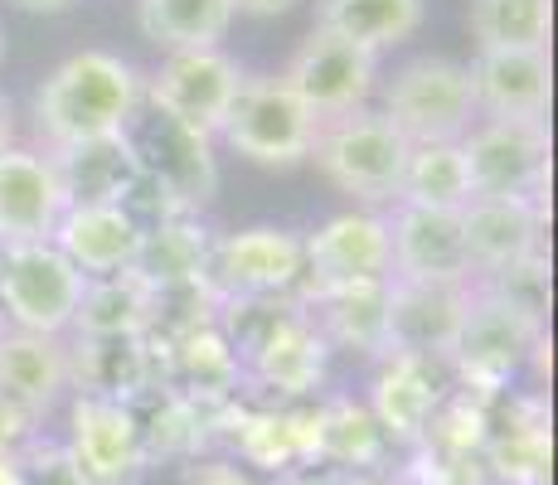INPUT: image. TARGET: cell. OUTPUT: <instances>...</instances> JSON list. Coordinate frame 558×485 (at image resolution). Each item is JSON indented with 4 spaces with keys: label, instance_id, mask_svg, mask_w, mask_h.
Wrapping results in <instances>:
<instances>
[{
    "label": "cell",
    "instance_id": "cell-22",
    "mask_svg": "<svg viewBox=\"0 0 558 485\" xmlns=\"http://www.w3.org/2000/svg\"><path fill=\"white\" fill-rule=\"evenodd\" d=\"M142 239H146V229L122 204H69L49 243L83 277H112V272H132L136 267Z\"/></svg>",
    "mask_w": 558,
    "mask_h": 485
},
{
    "label": "cell",
    "instance_id": "cell-31",
    "mask_svg": "<svg viewBox=\"0 0 558 485\" xmlns=\"http://www.w3.org/2000/svg\"><path fill=\"white\" fill-rule=\"evenodd\" d=\"M136 20L142 35L170 53L219 49L233 25V0H136Z\"/></svg>",
    "mask_w": 558,
    "mask_h": 485
},
{
    "label": "cell",
    "instance_id": "cell-29",
    "mask_svg": "<svg viewBox=\"0 0 558 485\" xmlns=\"http://www.w3.org/2000/svg\"><path fill=\"white\" fill-rule=\"evenodd\" d=\"M389 457V437L379 433L374 413L355 398H316V466L340 471H379Z\"/></svg>",
    "mask_w": 558,
    "mask_h": 485
},
{
    "label": "cell",
    "instance_id": "cell-32",
    "mask_svg": "<svg viewBox=\"0 0 558 485\" xmlns=\"http://www.w3.org/2000/svg\"><path fill=\"white\" fill-rule=\"evenodd\" d=\"M471 39L506 53H549L554 29V0H471L466 5Z\"/></svg>",
    "mask_w": 558,
    "mask_h": 485
},
{
    "label": "cell",
    "instance_id": "cell-10",
    "mask_svg": "<svg viewBox=\"0 0 558 485\" xmlns=\"http://www.w3.org/2000/svg\"><path fill=\"white\" fill-rule=\"evenodd\" d=\"M282 83L316 122H326V117L369 107V93L379 83V53L355 49L350 39L326 35V29H311L287 59Z\"/></svg>",
    "mask_w": 558,
    "mask_h": 485
},
{
    "label": "cell",
    "instance_id": "cell-28",
    "mask_svg": "<svg viewBox=\"0 0 558 485\" xmlns=\"http://www.w3.org/2000/svg\"><path fill=\"white\" fill-rule=\"evenodd\" d=\"M49 166L69 204H122V194L136 180V160L126 150L122 132L49 150Z\"/></svg>",
    "mask_w": 558,
    "mask_h": 485
},
{
    "label": "cell",
    "instance_id": "cell-14",
    "mask_svg": "<svg viewBox=\"0 0 558 485\" xmlns=\"http://www.w3.org/2000/svg\"><path fill=\"white\" fill-rule=\"evenodd\" d=\"M326 364L330 344L311 326L306 306H296L243 360V384H248V398H263V403H302V398H316V388L326 384Z\"/></svg>",
    "mask_w": 558,
    "mask_h": 485
},
{
    "label": "cell",
    "instance_id": "cell-25",
    "mask_svg": "<svg viewBox=\"0 0 558 485\" xmlns=\"http://www.w3.org/2000/svg\"><path fill=\"white\" fill-rule=\"evenodd\" d=\"M146 384H156V360L142 336H73L69 344L73 393L132 403Z\"/></svg>",
    "mask_w": 558,
    "mask_h": 485
},
{
    "label": "cell",
    "instance_id": "cell-9",
    "mask_svg": "<svg viewBox=\"0 0 558 485\" xmlns=\"http://www.w3.org/2000/svg\"><path fill=\"white\" fill-rule=\"evenodd\" d=\"M302 239L287 229H243V233H214L209 257H204L199 282L214 291V301L239 296H282L302 282Z\"/></svg>",
    "mask_w": 558,
    "mask_h": 485
},
{
    "label": "cell",
    "instance_id": "cell-34",
    "mask_svg": "<svg viewBox=\"0 0 558 485\" xmlns=\"http://www.w3.org/2000/svg\"><path fill=\"white\" fill-rule=\"evenodd\" d=\"M399 204H417V209H452L461 214L471 204V175L461 142H427L408 150Z\"/></svg>",
    "mask_w": 558,
    "mask_h": 485
},
{
    "label": "cell",
    "instance_id": "cell-45",
    "mask_svg": "<svg viewBox=\"0 0 558 485\" xmlns=\"http://www.w3.org/2000/svg\"><path fill=\"white\" fill-rule=\"evenodd\" d=\"M10 132H15V122H10V102L0 97V150L10 146Z\"/></svg>",
    "mask_w": 558,
    "mask_h": 485
},
{
    "label": "cell",
    "instance_id": "cell-21",
    "mask_svg": "<svg viewBox=\"0 0 558 485\" xmlns=\"http://www.w3.org/2000/svg\"><path fill=\"white\" fill-rule=\"evenodd\" d=\"M544 223L549 209L530 199H471L461 209V239H466L471 277H490L524 257L544 253Z\"/></svg>",
    "mask_w": 558,
    "mask_h": 485
},
{
    "label": "cell",
    "instance_id": "cell-19",
    "mask_svg": "<svg viewBox=\"0 0 558 485\" xmlns=\"http://www.w3.org/2000/svg\"><path fill=\"white\" fill-rule=\"evenodd\" d=\"M63 209L69 199H63L49 156L20 146L0 150V247L49 243Z\"/></svg>",
    "mask_w": 558,
    "mask_h": 485
},
{
    "label": "cell",
    "instance_id": "cell-7",
    "mask_svg": "<svg viewBox=\"0 0 558 485\" xmlns=\"http://www.w3.org/2000/svg\"><path fill=\"white\" fill-rule=\"evenodd\" d=\"M471 199L549 204V126L544 122H481L461 136Z\"/></svg>",
    "mask_w": 558,
    "mask_h": 485
},
{
    "label": "cell",
    "instance_id": "cell-39",
    "mask_svg": "<svg viewBox=\"0 0 558 485\" xmlns=\"http://www.w3.org/2000/svg\"><path fill=\"white\" fill-rule=\"evenodd\" d=\"M399 485H496L481 457L466 451H437L427 441H417L413 457H408Z\"/></svg>",
    "mask_w": 558,
    "mask_h": 485
},
{
    "label": "cell",
    "instance_id": "cell-18",
    "mask_svg": "<svg viewBox=\"0 0 558 485\" xmlns=\"http://www.w3.org/2000/svg\"><path fill=\"white\" fill-rule=\"evenodd\" d=\"M471 282H399L389 277V330H384V350L423 354V360H442L452 354L457 330L466 320Z\"/></svg>",
    "mask_w": 558,
    "mask_h": 485
},
{
    "label": "cell",
    "instance_id": "cell-8",
    "mask_svg": "<svg viewBox=\"0 0 558 485\" xmlns=\"http://www.w3.org/2000/svg\"><path fill=\"white\" fill-rule=\"evenodd\" d=\"M219 136L253 166L282 170V166H302L311 156L316 117L287 93L282 78H243Z\"/></svg>",
    "mask_w": 558,
    "mask_h": 485
},
{
    "label": "cell",
    "instance_id": "cell-4",
    "mask_svg": "<svg viewBox=\"0 0 558 485\" xmlns=\"http://www.w3.org/2000/svg\"><path fill=\"white\" fill-rule=\"evenodd\" d=\"M122 142L136 160V175L160 185L185 214H199L219 194V160H214V136L190 132L185 122L166 117L142 97L126 117Z\"/></svg>",
    "mask_w": 558,
    "mask_h": 485
},
{
    "label": "cell",
    "instance_id": "cell-6",
    "mask_svg": "<svg viewBox=\"0 0 558 485\" xmlns=\"http://www.w3.org/2000/svg\"><path fill=\"white\" fill-rule=\"evenodd\" d=\"M83 296V272L53 243L0 247V316L10 330L63 336Z\"/></svg>",
    "mask_w": 558,
    "mask_h": 485
},
{
    "label": "cell",
    "instance_id": "cell-43",
    "mask_svg": "<svg viewBox=\"0 0 558 485\" xmlns=\"http://www.w3.org/2000/svg\"><path fill=\"white\" fill-rule=\"evenodd\" d=\"M296 481L302 485H393V481H384L379 471H340V466H316Z\"/></svg>",
    "mask_w": 558,
    "mask_h": 485
},
{
    "label": "cell",
    "instance_id": "cell-48",
    "mask_svg": "<svg viewBox=\"0 0 558 485\" xmlns=\"http://www.w3.org/2000/svg\"><path fill=\"white\" fill-rule=\"evenodd\" d=\"M5 330H10V326H5V316H0V340H5Z\"/></svg>",
    "mask_w": 558,
    "mask_h": 485
},
{
    "label": "cell",
    "instance_id": "cell-16",
    "mask_svg": "<svg viewBox=\"0 0 558 485\" xmlns=\"http://www.w3.org/2000/svg\"><path fill=\"white\" fill-rule=\"evenodd\" d=\"M69 457L88 485H142L146 481V451L136 441L132 413L107 398L73 393L69 403Z\"/></svg>",
    "mask_w": 558,
    "mask_h": 485
},
{
    "label": "cell",
    "instance_id": "cell-37",
    "mask_svg": "<svg viewBox=\"0 0 558 485\" xmlns=\"http://www.w3.org/2000/svg\"><path fill=\"white\" fill-rule=\"evenodd\" d=\"M486 417H490V398L452 384L442 393V403H437V413L427 417L423 441L437 447V451H466V457H481V447H486Z\"/></svg>",
    "mask_w": 558,
    "mask_h": 485
},
{
    "label": "cell",
    "instance_id": "cell-26",
    "mask_svg": "<svg viewBox=\"0 0 558 485\" xmlns=\"http://www.w3.org/2000/svg\"><path fill=\"white\" fill-rule=\"evenodd\" d=\"M156 379L170 384L175 393L195 398V403H229V398L248 393L243 364H239V354H233V344L223 340L219 326H204L195 336L175 340L170 350H160Z\"/></svg>",
    "mask_w": 558,
    "mask_h": 485
},
{
    "label": "cell",
    "instance_id": "cell-13",
    "mask_svg": "<svg viewBox=\"0 0 558 485\" xmlns=\"http://www.w3.org/2000/svg\"><path fill=\"white\" fill-rule=\"evenodd\" d=\"M302 282L296 291L311 287H345V282H389L393 257H389V219L369 209L336 214L320 223L311 239H302Z\"/></svg>",
    "mask_w": 558,
    "mask_h": 485
},
{
    "label": "cell",
    "instance_id": "cell-41",
    "mask_svg": "<svg viewBox=\"0 0 558 485\" xmlns=\"http://www.w3.org/2000/svg\"><path fill=\"white\" fill-rule=\"evenodd\" d=\"M185 485H302L296 476H253V471H243L239 461H223V457H195L185 461Z\"/></svg>",
    "mask_w": 558,
    "mask_h": 485
},
{
    "label": "cell",
    "instance_id": "cell-35",
    "mask_svg": "<svg viewBox=\"0 0 558 485\" xmlns=\"http://www.w3.org/2000/svg\"><path fill=\"white\" fill-rule=\"evenodd\" d=\"M214 229H204L199 214H185V219H170L160 229H146L142 253H136L132 272L142 277L146 287H166V282H199L204 257H209Z\"/></svg>",
    "mask_w": 558,
    "mask_h": 485
},
{
    "label": "cell",
    "instance_id": "cell-49",
    "mask_svg": "<svg viewBox=\"0 0 558 485\" xmlns=\"http://www.w3.org/2000/svg\"><path fill=\"white\" fill-rule=\"evenodd\" d=\"M0 59H5V35H0Z\"/></svg>",
    "mask_w": 558,
    "mask_h": 485
},
{
    "label": "cell",
    "instance_id": "cell-42",
    "mask_svg": "<svg viewBox=\"0 0 558 485\" xmlns=\"http://www.w3.org/2000/svg\"><path fill=\"white\" fill-rule=\"evenodd\" d=\"M39 433H45V423H39L35 413H25L15 398L0 393V457H15V451L29 447Z\"/></svg>",
    "mask_w": 558,
    "mask_h": 485
},
{
    "label": "cell",
    "instance_id": "cell-30",
    "mask_svg": "<svg viewBox=\"0 0 558 485\" xmlns=\"http://www.w3.org/2000/svg\"><path fill=\"white\" fill-rule=\"evenodd\" d=\"M427 0H316V29L350 39L355 49H393L423 25Z\"/></svg>",
    "mask_w": 558,
    "mask_h": 485
},
{
    "label": "cell",
    "instance_id": "cell-3",
    "mask_svg": "<svg viewBox=\"0 0 558 485\" xmlns=\"http://www.w3.org/2000/svg\"><path fill=\"white\" fill-rule=\"evenodd\" d=\"M549 336V326L539 320L520 316L514 306H506L500 296L490 291L471 287V301H466V320L457 330V344L447 354V374L452 384L471 388V393H506L514 384V374L530 364L534 344Z\"/></svg>",
    "mask_w": 558,
    "mask_h": 485
},
{
    "label": "cell",
    "instance_id": "cell-27",
    "mask_svg": "<svg viewBox=\"0 0 558 485\" xmlns=\"http://www.w3.org/2000/svg\"><path fill=\"white\" fill-rule=\"evenodd\" d=\"M69 388V340L63 336H29V330H5L0 340V393L15 398L39 423Z\"/></svg>",
    "mask_w": 558,
    "mask_h": 485
},
{
    "label": "cell",
    "instance_id": "cell-5",
    "mask_svg": "<svg viewBox=\"0 0 558 485\" xmlns=\"http://www.w3.org/2000/svg\"><path fill=\"white\" fill-rule=\"evenodd\" d=\"M384 117L399 126L408 146L461 142L471 132V117H476L466 63L442 59V53L408 59L384 88Z\"/></svg>",
    "mask_w": 558,
    "mask_h": 485
},
{
    "label": "cell",
    "instance_id": "cell-44",
    "mask_svg": "<svg viewBox=\"0 0 558 485\" xmlns=\"http://www.w3.org/2000/svg\"><path fill=\"white\" fill-rule=\"evenodd\" d=\"M296 0H233V15H257V20H272V15H287Z\"/></svg>",
    "mask_w": 558,
    "mask_h": 485
},
{
    "label": "cell",
    "instance_id": "cell-2",
    "mask_svg": "<svg viewBox=\"0 0 558 485\" xmlns=\"http://www.w3.org/2000/svg\"><path fill=\"white\" fill-rule=\"evenodd\" d=\"M408 150L413 146L403 142V132L389 117L374 107H355V112L316 122L306 160H316V170L340 194H355L364 204H399Z\"/></svg>",
    "mask_w": 558,
    "mask_h": 485
},
{
    "label": "cell",
    "instance_id": "cell-33",
    "mask_svg": "<svg viewBox=\"0 0 558 485\" xmlns=\"http://www.w3.org/2000/svg\"><path fill=\"white\" fill-rule=\"evenodd\" d=\"M146 301H151V287L136 272L83 277V296H78L69 330L73 336H142Z\"/></svg>",
    "mask_w": 558,
    "mask_h": 485
},
{
    "label": "cell",
    "instance_id": "cell-36",
    "mask_svg": "<svg viewBox=\"0 0 558 485\" xmlns=\"http://www.w3.org/2000/svg\"><path fill=\"white\" fill-rule=\"evenodd\" d=\"M214 320H219V301H214V291L204 282H166V287H151L142 340L156 360L160 350H170L175 340L214 326Z\"/></svg>",
    "mask_w": 558,
    "mask_h": 485
},
{
    "label": "cell",
    "instance_id": "cell-1",
    "mask_svg": "<svg viewBox=\"0 0 558 485\" xmlns=\"http://www.w3.org/2000/svg\"><path fill=\"white\" fill-rule=\"evenodd\" d=\"M142 93L146 78L126 59H117L107 49H83L39 83L35 132L45 136L49 150L93 142V136H117L126 126V117L136 112Z\"/></svg>",
    "mask_w": 558,
    "mask_h": 485
},
{
    "label": "cell",
    "instance_id": "cell-38",
    "mask_svg": "<svg viewBox=\"0 0 558 485\" xmlns=\"http://www.w3.org/2000/svg\"><path fill=\"white\" fill-rule=\"evenodd\" d=\"M471 287L490 291V296H500L506 306H514L520 316L539 320V326H549V253H534L524 257V263L514 267H500V272L490 277H471Z\"/></svg>",
    "mask_w": 558,
    "mask_h": 485
},
{
    "label": "cell",
    "instance_id": "cell-17",
    "mask_svg": "<svg viewBox=\"0 0 558 485\" xmlns=\"http://www.w3.org/2000/svg\"><path fill=\"white\" fill-rule=\"evenodd\" d=\"M389 257L399 282H471V257L461 239V214L393 204L389 219Z\"/></svg>",
    "mask_w": 558,
    "mask_h": 485
},
{
    "label": "cell",
    "instance_id": "cell-15",
    "mask_svg": "<svg viewBox=\"0 0 558 485\" xmlns=\"http://www.w3.org/2000/svg\"><path fill=\"white\" fill-rule=\"evenodd\" d=\"M452 388V374H447L442 360H423V354H399L384 350L379 369H374L369 384V413L379 423V433L389 437V447H417L427 433V417L437 413L442 393Z\"/></svg>",
    "mask_w": 558,
    "mask_h": 485
},
{
    "label": "cell",
    "instance_id": "cell-47",
    "mask_svg": "<svg viewBox=\"0 0 558 485\" xmlns=\"http://www.w3.org/2000/svg\"><path fill=\"white\" fill-rule=\"evenodd\" d=\"M0 485H15V461L0 457Z\"/></svg>",
    "mask_w": 558,
    "mask_h": 485
},
{
    "label": "cell",
    "instance_id": "cell-11",
    "mask_svg": "<svg viewBox=\"0 0 558 485\" xmlns=\"http://www.w3.org/2000/svg\"><path fill=\"white\" fill-rule=\"evenodd\" d=\"M248 73L219 49H185V53H166V63L146 78V102L160 107L166 117L185 122L199 136H219L223 117H229L239 83Z\"/></svg>",
    "mask_w": 558,
    "mask_h": 485
},
{
    "label": "cell",
    "instance_id": "cell-20",
    "mask_svg": "<svg viewBox=\"0 0 558 485\" xmlns=\"http://www.w3.org/2000/svg\"><path fill=\"white\" fill-rule=\"evenodd\" d=\"M471 102L486 122H544L549 117V53H506L486 49L466 63Z\"/></svg>",
    "mask_w": 558,
    "mask_h": 485
},
{
    "label": "cell",
    "instance_id": "cell-12",
    "mask_svg": "<svg viewBox=\"0 0 558 485\" xmlns=\"http://www.w3.org/2000/svg\"><path fill=\"white\" fill-rule=\"evenodd\" d=\"M496 485H549L554 476V413L544 393L506 388L490 398L486 447H481Z\"/></svg>",
    "mask_w": 558,
    "mask_h": 485
},
{
    "label": "cell",
    "instance_id": "cell-46",
    "mask_svg": "<svg viewBox=\"0 0 558 485\" xmlns=\"http://www.w3.org/2000/svg\"><path fill=\"white\" fill-rule=\"evenodd\" d=\"M20 10H69L73 0H15Z\"/></svg>",
    "mask_w": 558,
    "mask_h": 485
},
{
    "label": "cell",
    "instance_id": "cell-23",
    "mask_svg": "<svg viewBox=\"0 0 558 485\" xmlns=\"http://www.w3.org/2000/svg\"><path fill=\"white\" fill-rule=\"evenodd\" d=\"M132 413L136 441L146 451V466L156 461H195L214 447L209 437V403H195V398L175 393L170 384H146L132 403H122Z\"/></svg>",
    "mask_w": 558,
    "mask_h": 485
},
{
    "label": "cell",
    "instance_id": "cell-40",
    "mask_svg": "<svg viewBox=\"0 0 558 485\" xmlns=\"http://www.w3.org/2000/svg\"><path fill=\"white\" fill-rule=\"evenodd\" d=\"M10 461H15V485H88L83 471L73 466L69 447L45 433L29 441V447H20Z\"/></svg>",
    "mask_w": 558,
    "mask_h": 485
},
{
    "label": "cell",
    "instance_id": "cell-24",
    "mask_svg": "<svg viewBox=\"0 0 558 485\" xmlns=\"http://www.w3.org/2000/svg\"><path fill=\"white\" fill-rule=\"evenodd\" d=\"M311 326L326 344L360 354H384V330H389V282H345V287H311L296 291Z\"/></svg>",
    "mask_w": 558,
    "mask_h": 485
}]
</instances>
